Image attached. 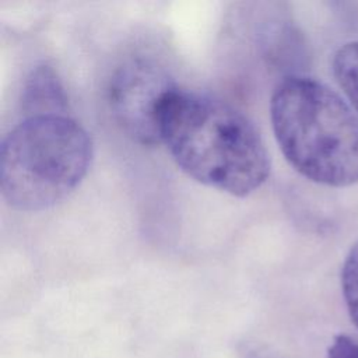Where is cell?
<instances>
[{"label":"cell","mask_w":358,"mask_h":358,"mask_svg":"<svg viewBox=\"0 0 358 358\" xmlns=\"http://www.w3.org/2000/svg\"><path fill=\"white\" fill-rule=\"evenodd\" d=\"M159 137L194 180L245 197L270 175V157L253 122L232 105L175 88L159 113Z\"/></svg>","instance_id":"6da1fadb"},{"label":"cell","mask_w":358,"mask_h":358,"mask_svg":"<svg viewBox=\"0 0 358 358\" xmlns=\"http://www.w3.org/2000/svg\"><path fill=\"white\" fill-rule=\"evenodd\" d=\"M278 147L306 179L331 187L358 183V117L331 88L288 76L270 101Z\"/></svg>","instance_id":"7a4b0ae2"},{"label":"cell","mask_w":358,"mask_h":358,"mask_svg":"<svg viewBox=\"0 0 358 358\" xmlns=\"http://www.w3.org/2000/svg\"><path fill=\"white\" fill-rule=\"evenodd\" d=\"M92 152L88 131L70 116L25 117L1 143V194L14 210H46L81 183Z\"/></svg>","instance_id":"3957f363"},{"label":"cell","mask_w":358,"mask_h":358,"mask_svg":"<svg viewBox=\"0 0 358 358\" xmlns=\"http://www.w3.org/2000/svg\"><path fill=\"white\" fill-rule=\"evenodd\" d=\"M178 88L157 63L133 59L110 78L109 106L122 130L143 145L161 143L159 113L169 94Z\"/></svg>","instance_id":"277c9868"},{"label":"cell","mask_w":358,"mask_h":358,"mask_svg":"<svg viewBox=\"0 0 358 358\" xmlns=\"http://www.w3.org/2000/svg\"><path fill=\"white\" fill-rule=\"evenodd\" d=\"M22 109L31 116L66 115L67 98L60 81L48 66L35 69L22 91Z\"/></svg>","instance_id":"5b68a950"},{"label":"cell","mask_w":358,"mask_h":358,"mask_svg":"<svg viewBox=\"0 0 358 358\" xmlns=\"http://www.w3.org/2000/svg\"><path fill=\"white\" fill-rule=\"evenodd\" d=\"M333 74L358 112V41L347 42L333 56Z\"/></svg>","instance_id":"8992f818"},{"label":"cell","mask_w":358,"mask_h":358,"mask_svg":"<svg viewBox=\"0 0 358 358\" xmlns=\"http://www.w3.org/2000/svg\"><path fill=\"white\" fill-rule=\"evenodd\" d=\"M341 288L348 315L358 329V242L354 243L343 263Z\"/></svg>","instance_id":"52a82bcc"},{"label":"cell","mask_w":358,"mask_h":358,"mask_svg":"<svg viewBox=\"0 0 358 358\" xmlns=\"http://www.w3.org/2000/svg\"><path fill=\"white\" fill-rule=\"evenodd\" d=\"M327 358H358V341L345 334H338L333 338Z\"/></svg>","instance_id":"ba28073f"},{"label":"cell","mask_w":358,"mask_h":358,"mask_svg":"<svg viewBox=\"0 0 358 358\" xmlns=\"http://www.w3.org/2000/svg\"><path fill=\"white\" fill-rule=\"evenodd\" d=\"M249 358H288V357L275 354V352H255Z\"/></svg>","instance_id":"9c48e42d"}]
</instances>
